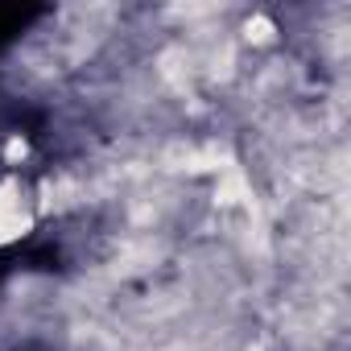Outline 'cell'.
Masks as SVG:
<instances>
[{
    "mask_svg": "<svg viewBox=\"0 0 351 351\" xmlns=\"http://www.w3.org/2000/svg\"><path fill=\"white\" fill-rule=\"evenodd\" d=\"M21 228H25L21 203H17L13 195H5V191H0V240H9V236H17Z\"/></svg>",
    "mask_w": 351,
    "mask_h": 351,
    "instance_id": "obj_1",
    "label": "cell"
}]
</instances>
